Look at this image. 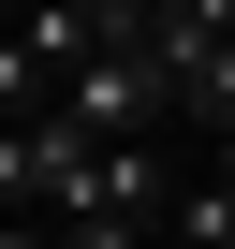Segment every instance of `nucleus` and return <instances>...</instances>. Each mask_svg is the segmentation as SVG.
I'll use <instances>...</instances> for the list:
<instances>
[{"label": "nucleus", "mask_w": 235, "mask_h": 249, "mask_svg": "<svg viewBox=\"0 0 235 249\" xmlns=\"http://www.w3.org/2000/svg\"><path fill=\"white\" fill-rule=\"evenodd\" d=\"M0 15H15V30H30V15H44V0H0Z\"/></svg>", "instance_id": "obj_1"}]
</instances>
